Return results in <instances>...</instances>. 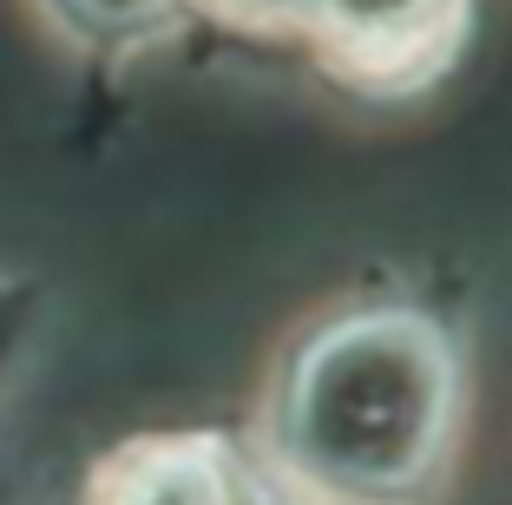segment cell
Segmentation results:
<instances>
[{
  "label": "cell",
  "instance_id": "obj_2",
  "mask_svg": "<svg viewBox=\"0 0 512 505\" xmlns=\"http://www.w3.org/2000/svg\"><path fill=\"white\" fill-rule=\"evenodd\" d=\"M86 505H296L211 433H171L112 453Z\"/></svg>",
  "mask_w": 512,
  "mask_h": 505
},
{
  "label": "cell",
  "instance_id": "obj_6",
  "mask_svg": "<svg viewBox=\"0 0 512 505\" xmlns=\"http://www.w3.org/2000/svg\"><path fill=\"white\" fill-rule=\"evenodd\" d=\"M263 7H309L316 14V0H263Z\"/></svg>",
  "mask_w": 512,
  "mask_h": 505
},
{
  "label": "cell",
  "instance_id": "obj_1",
  "mask_svg": "<svg viewBox=\"0 0 512 505\" xmlns=\"http://www.w3.org/2000/svg\"><path fill=\"white\" fill-rule=\"evenodd\" d=\"M453 420L447 335L421 315H348L289 374V460L335 492L388 499L434 466Z\"/></svg>",
  "mask_w": 512,
  "mask_h": 505
},
{
  "label": "cell",
  "instance_id": "obj_5",
  "mask_svg": "<svg viewBox=\"0 0 512 505\" xmlns=\"http://www.w3.org/2000/svg\"><path fill=\"white\" fill-rule=\"evenodd\" d=\"M79 20H92V27H106V33H132L145 27V20H158L171 7V0H66Z\"/></svg>",
  "mask_w": 512,
  "mask_h": 505
},
{
  "label": "cell",
  "instance_id": "obj_3",
  "mask_svg": "<svg viewBox=\"0 0 512 505\" xmlns=\"http://www.w3.org/2000/svg\"><path fill=\"white\" fill-rule=\"evenodd\" d=\"M467 0H316L329 46L375 86H414L460 40Z\"/></svg>",
  "mask_w": 512,
  "mask_h": 505
},
{
  "label": "cell",
  "instance_id": "obj_4",
  "mask_svg": "<svg viewBox=\"0 0 512 505\" xmlns=\"http://www.w3.org/2000/svg\"><path fill=\"white\" fill-rule=\"evenodd\" d=\"M33 328H40V302H33L27 283H14V276H0V387L14 381L20 355H27Z\"/></svg>",
  "mask_w": 512,
  "mask_h": 505
}]
</instances>
